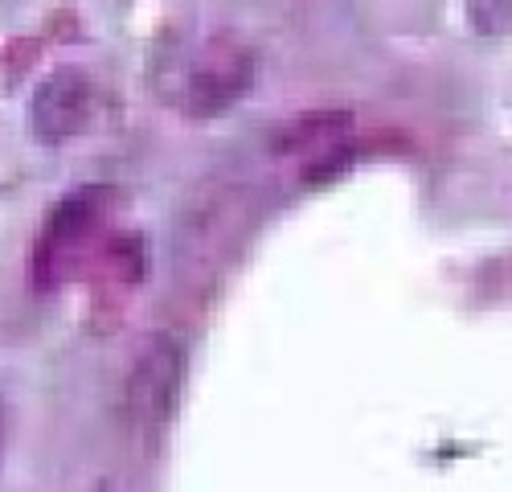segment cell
Here are the masks:
<instances>
[{
  "label": "cell",
  "instance_id": "cell-3",
  "mask_svg": "<svg viewBox=\"0 0 512 492\" xmlns=\"http://www.w3.org/2000/svg\"><path fill=\"white\" fill-rule=\"evenodd\" d=\"M99 115V87L82 66H58L33 95V136L41 144H66L82 136Z\"/></svg>",
  "mask_w": 512,
  "mask_h": 492
},
{
  "label": "cell",
  "instance_id": "cell-5",
  "mask_svg": "<svg viewBox=\"0 0 512 492\" xmlns=\"http://www.w3.org/2000/svg\"><path fill=\"white\" fill-rule=\"evenodd\" d=\"M9 435H13V406L0 394V456H5V447H9Z\"/></svg>",
  "mask_w": 512,
  "mask_h": 492
},
{
  "label": "cell",
  "instance_id": "cell-1",
  "mask_svg": "<svg viewBox=\"0 0 512 492\" xmlns=\"http://www.w3.org/2000/svg\"><path fill=\"white\" fill-rule=\"evenodd\" d=\"M111 197H115L111 189L87 185L54 205V214L46 218L33 242V287L50 292V287L66 283L82 267V259L91 255V242L107 230Z\"/></svg>",
  "mask_w": 512,
  "mask_h": 492
},
{
  "label": "cell",
  "instance_id": "cell-2",
  "mask_svg": "<svg viewBox=\"0 0 512 492\" xmlns=\"http://www.w3.org/2000/svg\"><path fill=\"white\" fill-rule=\"evenodd\" d=\"M185 386V349L177 337H152L144 353L132 365L127 378V419L140 439L152 447L164 439V431L173 427L177 398Z\"/></svg>",
  "mask_w": 512,
  "mask_h": 492
},
{
  "label": "cell",
  "instance_id": "cell-4",
  "mask_svg": "<svg viewBox=\"0 0 512 492\" xmlns=\"http://www.w3.org/2000/svg\"><path fill=\"white\" fill-rule=\"evenodd\" d=\"M467 21L480 37H504L512 25V0H467Z\"/></svg>",
  "mask_w": 512,
  "mask_h": 492
}]
</instances>
